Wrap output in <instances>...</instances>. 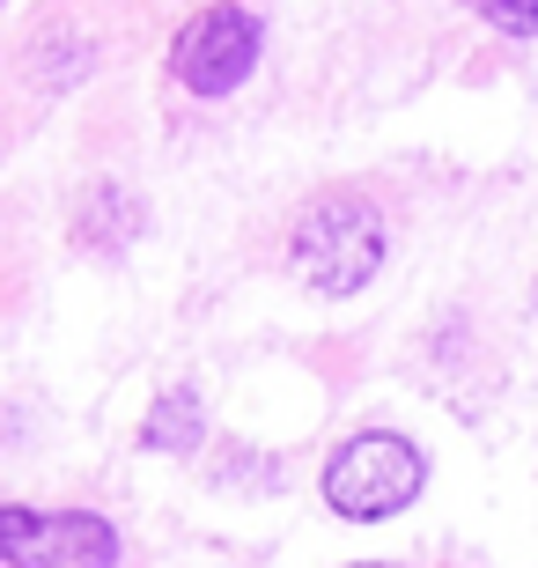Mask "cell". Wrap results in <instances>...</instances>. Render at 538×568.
I'll return each instance as SVG.
<instances>
[{
	"instance_id": "obj_7",
	"label": "cell",
	"mask_w": 538,
	"mask_h": 568,
	"mask_svg": "<svg viewBox=\"0 0 538 568\" xmlns=\"http://www.w3.org/2000/svg\"><path fill=\"white\" fill-rule=\"evenodd\" d=\"M479 16L509 38H538V0H479Z\"/></svg>"
},
{
	"instance_id": "obj_4",
	"label": "cell",
	"mask_w": 538,
	"mask_h": 568,
	"mask_svg": "<svg viewBox=\"0 0 538 568\" xmlns=\"http://www.w3.org/2000/svg\"><path fill=\"white\" fill-rule=\"evenodd\" d=\"M0 554L8 568H119V531L104 517H89V509H8L0 517Z\"/></svg>"
},
{
	"instance_id": "obj_6",
	"label": "cell",
	"mask_w": 538,
	"mask_h": 568,
	"mask_svg": "<svg viewBox=\"0 0 538 568\" xmlns=\"http://www.w3.org/2000/svg\"><path fill=\"white\" fill-rule=\"evenodd\" d=\"M141 443L148 450H192V443H200V392H170V399H155Z\"/></svg>"
},
{
	"instance_id": "obj_5",
	"label": "cell",
	"mask_w": 538,
	"mask_h": 568,
	"mask_svg": "<svg viewBox=\"0 0 538 568\" xmlns=\"http://www.w3.org/2000/svg\"><path fill=\"white\" fill-rule=\"evenodd\" d=\"M133 230H141V214H133L125 192H111V185L89 192V207H82V244H89V252H119Z\"/></svg>"
},
{
	"instance_id": "obj_3",
	"label": "cell",
	"mask_w": 538,
	"mask_h": 568,
	"mask_svg": "<svg viewBox=\"0 0 538 568\" xmlns=\"http://www.w3.org/2000/svg\"><path fill=\"white\" fill-rule=\"evenodd\" d=\"M258 67V16L251 8H207L170 44V82L192 97H229Z\"/></svg>"
},
{
	"instance_id": "obj_1",
	"label": "cell",
	"mask_w": 538,
	"mask_h": 568,
	"mask_svg": "<svg viewBox=\"0 0 538 568\" xmlns=\"http://www.w3.org/2000/svg\"><path fill=\"white\" fill-rule=\"evenodd\" d=\"M295 266L317 295H354L369 288V274L384 266V214L362 192H325L295 222Z\"/></svg>"
},
{
	"instance_id": "obj_8",
	"label": "cell",
	"mask_w": 538,
	"mask_h": 568,
	"mask_svg": "<svg viewBox=\"0 0 538 568\" xmlns=\"http://www.w3.org/2000/svg\"><path fill=\"white\" fill-rule=\"evenodd\" d=\"M354 568H398V561H354Z\"/></svg>"
},
{
	"instance_id": "obj_2",
	"label": "cell",
	"mask_w": 538,
	"mask_h": 568,
	"mask_svg": "<svg viewBox=\"0 0 538 568\" xmlns=\"http://www.w3.org/2000/svg\"><path fill=\"white\" fill-rule=\"evenodd\" d=\"M420 480H428V458L406 436H392V428H362V436H347L325 458V503L339 517H354V525L398 517L420 495Z\"/></svg>"
}]
</instances>
